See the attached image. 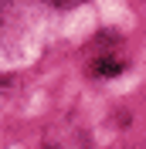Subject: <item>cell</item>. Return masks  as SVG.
I'll use <instances>...</instances> for the list:
<instances>
[{
	"mask_svg": "<svg viewBox=\"0 0 146 149\" xmlns=\"http://www.w3.org/2000/svg\"><path fill=\"white\" fill-rule=\"evenodd\" d=\"M0 85H4V78H0Z\"/></svg>",
	"mask_w": 146,
	"mask_h": 149,
	"instance_id": "cell-3",
	"label": "cell"
},
{
	"mask_svg": "<svg viewBox=\"0 0 146 149\" xmlns=\"http://www.w3.org/2000/svg\"><path fill=\"white\" fill-rule=\"evenodd\" d=\"M92 71L95 74H119L122 71V61H119V58H99V61L92 65Z\"/></svg>",
	"mask_w": 146,
	"mask_h": 149,
	"instance_id": "cell-1",
	"label": "cell"
},
{
	"mask_svg": "<svg viewBox=\"0 0 146 149\" xmlns=\"http://www.w3.org/2000/svg\"><path fill=\"white\" fill-rule=\"evenodd\" d=\"M58 3H68V0H58Z\"/></svg>",
	"mask_w": 146,
	"mask_h": 149,
	"instance_id": "cell-2",
	"label": "cell"
}]
</instances>
